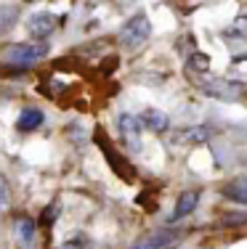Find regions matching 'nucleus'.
Here are the masks:
<instances>
[{
	"label": "nucleus",
	"mask_w": 247,
	"mask_h": 249,
	"mask_svg": "<svg viewBox=\"0 0 247 249\" xmlns=\"http://www.w3.org/2000/svg\"><path fill=\"white\" fill-rule=\"evenodd\" d=\"M197 88L210 98H218V101H237L242 96V88L237 82H228V80H221V77H199L197 80Z\"/></svg>",
	"instance_id": "obj_3"
},
{
	"label": "nucleus",
	"mask_w": 247,
	"mask_h": 249,
	"mask_svg": "<svg viewBox=\"0 0 247 249\" xmlns=\"http://www.w3.org/2000/svg\"><path fill=\"white\" fill-rule=\"evenodd\" d=\"M43 111L40 109H24L19 114V120H16V130H21V133H29V130H38L40 124H43Z\"/></svg>",
	"instance_id": "obj_10"
},
{
	"label": "nucleus",
	"mask_w": 247,
	"mask_h": 249,
	"mask_svg": "<svg viewBox=\"0 0 247 249\" xmlns=\"http://www.w3.org/2000/svg\"><path fill=\"white\" fill-rule=\"evenodd\" d=\"M8 207V183L3 180V175H0V212Z\"/></svg>",
	"instance_id": "obj_15"
},
{
	"label": "nucleus",
	"mask_w": 247,
	"mask_h": 249,
	"mask_svg": "<svg viewBox=\"0 0 247 249\" xmlns=\"http://www.w3.org/2000/svg\"><path fill=\"white\" fill-rule=\"evenodd\" d=\"M231 32H239V35H247V16H242V19H237V21H234V27H231Z\"/></svg>",
	"instance_id": "obj_16"
},
{
	"label": "nucleus",
	"mask_w": 247,
	"mask_h": 249,
	"mask_svg": "<svg viewBox=\"0 0 247 249\" xmlns=\"http://www.w3.org/2000/svg\"><path fill=\"white\" fill-rule=\"evenodd\" d=\"M149 35H152V24H149V19H146V14H136L133 19H128L125 24L120 27L117 43L128 51H136L149 40Z\"/></svg>",
	"instance_id": "obj_1"
},
{
	"label": "nucleus",
	"mask_w": 247,
	"mask_h": 249,
	"mask_svg": "<svg viewBox=\"0 0 247 249\" xmlns=\"http://www.w3.org/2000/svg\"><path fill=\"white\" fill-rule=\"evenodd\" d=\"M14 233H16V244L19 249H32L35 247V236H38V225H35L32 217H19L14 225Z\"/></svg>",
	"instance_id": "obj_7"
},
{
	"label": "nucleus",
	"mask_w": 247,
	"mask_h": 249,
	"mask_svg": "<svg viewBox=\"0 0 247 249\" xmlns=\"http://www.w3.org/2000/svg\"><path fill=\"white\" fill-rule=\"evenodd\" d=\"M208 138V127H184L181 133H175L173 143H199Z\"/></svg>",
	"instance_id": "obj_12"
},
{
	"label": "nucleus",
	"mask_w": 247,
	"mask_h": 249,
	"mask_svg": "<svg viewBox=\"0 0 247 249\" xmlns=\"http://www.w3.org/2000/svg\"><path fill=\"white\" fill-rule=\"evenodd\" d=\"M48 51H51V45L43 43V40H38V43H19L5 51V61L16 64V67H29V64L48 56Z\"/></svg>",
	"instance_id": "obj_2"
},
{
	"label": "nucleus",
	"mask_w": 247,
	"mask_h": 249,
	"mask_svg": "<svg viewBox=\"0 0 247 249\" xmlns=\"http://www.w3.org/2000/svg\"><path fill=\"white\" fill-rule=\"evenodd\" d=\"M54 29H56V16L48 14V11L32 14V16H29V21H27V32L32 35L35 40H45Z\"/></svg>",
	"instance_id": "obj_5"
},
{
	"label": "nucleus",
	"mask_w": 247,
	"mask_h": 249,
	"mask_svg": "<svg viewBox=\"0 0 247 249\" xmlns=\"http://www.w3.org/2000/svg\"><path fill=\"white\" fill-rule=\"evenodd\" d=\"M16 19H19V8L16 5H0V35L14 27Z\"/></svg>",
	"instance_id": "obj_13"
},
{
	"label": "nucleus",
	"mask_w": 247,
	"mask_h": 249,
	"mask_svg": "<svg viewBox=\"0 0 247 249\" xmlns=\"http://www.w3.org/2000/svg\"><path fill=\"white\" fill-rule=\"evenodd\" d=\"M197 201H199L197 191H184L178 196V201H175V207H173V220H181V217L191 215V212L197 210Z\"/></svg>",
	"instance_id": "obj_9"
},
{
	"label": "nucleus",
	"mask_w": 247,
	"mask_h": 249,
	"mask_svg": "<svg viewBox=\"0 0 247 249\" xmlns=\"http://www.w3.org/2000/svg\"><path fill=\"white\" fill-rule=\"evenodd\" d=\"M120 138L128 151H133V154L141 151V120L138 117H133V114L120 117Z\"/></svg>",
	"instance_id": "obj_4"
},
{
	"label": "nucleus",
	"mask_w": 247,
	"mask_h": 249,
	"mask_svg": "<svg viewBox=\"0 0 247 249\" xmlns=\"http://www.w3.org/2000/svg\"><path fill=\"white\" fill-rule=\"evenodd\" d=\"M223 196L239 201V204H247V178H234L226 188H223Z\"/></svg>",
	"instance_id": "obj_11"
},
{
	"label": "nucleus",
	"mask_w": 247,
	"mask_h": 249,
	"mask_svg": "<svg viewBox=\"0 0 247 249\" xmlns=\"http://www.w3.org/2000/svg\"><path fill=\"white\" fill-rule=\"evenodd\" d=\"M208 67H210V58L205 56V53H194V56L189 58V69H191V72L205 74V72H208Z\"/></svg>",
	"instance_id": "obj_14"
},
{
	"label": "nucleus",
	"mask_w": 247,
	"mask_h": 249,
	"mask_svg": "<svg viewBox=\"0 0 247 249\" xmlns=\"http://www.w3.org/2000/svg\"><path fill=\"white\" fill-rule=\"evenodd\" d=\"M138 120H141V124H146L149 130H154V133H168V127H170L168 114L160 111V109H146Z\"/></svg>",
	"instance_id": "obj_8"
},
{
	"label": "nucleus",
	"mask_w": 247,
	"mask_h": 249,
	"mask_svg": "<svg viewBox=\"0 0 247 249\" xmlns=\"http://www.w3.org/2000/svg\"><path fill=\"white\" fill-rule=\"evenodd\" d=\"M178 241V233H173V231H154V233L144 236L141 241H136V247L133 249H170Z\"/></svg>",
	"instance_id": "obj_6"
}]
</instances>
